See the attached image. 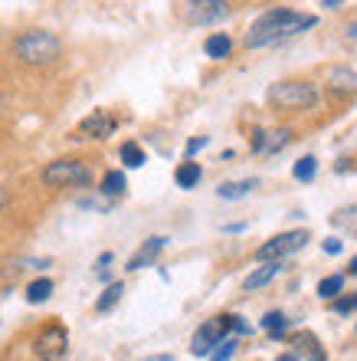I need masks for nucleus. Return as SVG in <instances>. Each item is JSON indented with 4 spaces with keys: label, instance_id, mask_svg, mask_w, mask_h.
<instances>
[{
    "label": "nucleus",
    "instance_id": "1",
    "mask_svg": "<svg viewBox=\"0 0 357 361\" xmlns=\"http://www.w3.org/2000/svg\"><path fill=\"white\" fill-rule=\"evenodd\" d=\"M315 23H318L315 13H299V10H289V7H273V10H265L263 17H256V23L246 30L243 47L246 49L279 47V43L299 37V33H305V30L315 27Z\"/></svg>",
    "mask_w": 357,
    "mask_h": 361
},
{
    "label": "nucleus",
    "instance_id": "2",
    "mask_svg": "<svg viewBox=\"0 0 357 361\" xmlns=\"http://www.w3.org/2000/svg\"><path fill=\"white\" fill-rule=\"evenodd\" d=\"M13 56L27 66H49L63 56V39L53 30H27L13 39Z\"/></svg>",
    "mask_w": 357,
    "mask_h": 361
},
{
    "label": "nucleus",
    "instance_id": "3",
    "mask_svg": "<svg viewBox=\"0 0 357 361\" xmlns=\"http://www.w3.org/2000/svg\"><path fill=\"white\" fill-rule=\"evenodd\" d=\"M269 105L282 109V112H301V109H311L318 102V89L311 82H301V79H282L275 82L269 92H265Z\"/></svg>",
    "mask_w": 357,
    "mask_h": 361
},
{
    "label": "nucleus",
    "instance_id": "4",
    "mask_svg": "<svg viewBox=\"0 0 357 361\" xmlns=\"http://www.w3.org/2000/svg\"><path fill=\"white\" fill-rule=\"evenodd\" d=\"M43 184L46 188H89L92 184V168L75 158H59L43 168Z\"/></svg>",
    "mask_w": 357,
    "mask_h": 361
},
{
    "label": "nucleus",
    "instance_id": "5",
    "mask_svg": "<svg viewBox=\"0 0 357 361\" xmlns=\"http://www.w3.org/2000/svg\"><path fill=\"white\" fill-rule=\"evenodd\" d=\"M230 13H233L230 0H184L180 7V20L190 27H213V23H223Z\"/></svg>",
    "mask_w": 357,
    "mask_h": 361
},
{
    "label": "nucleus",
    "instance_id": "6",
    "mask_svg": "<svg viewBox=\"0 0 357 361\" xmlns=\"http://www.w3.org/2000/svg\"><path fill=\"white\" fill-rule=\"evenodd\" d=\"M308 230H289V233H279V237L265 240L263 247L256 250V259L265 263V259H285L292 253H299V250L308 247Z\"/></svg>",
    "mask_w": 357,
    "mask_h": 361
},
{
    "label": "nucleus",
    "instance_id": "7",
    "mask_svg": "<svg viewBox=\"0 0 357 361\" xmlns=\"http://www.w3.org/2000/svg\"><path fill=\"white\" fill-rule=\"evenodd\" d=\"M33 348H37L39 361H56V358H63V355H66V348H69L66 325H63V322H46L43 329H39Z\"/></svg>",
    "mask_w": 357,
    "mask_h": 361
},
{
    "label": "nucleus",
    "instance_id": "8",
    "mask_svg": "<svg viewBox=\"0 0 357 361\" xmlns=\"http://www.w3.org/2000/svg\"><path fill=\"white\" fill-rule=\"evenodd\" d=\"M118 128V118H115L108 109H95L92 115H85L79 128H75V138H95V142H102L108 135H115Z\"/></svg>",
    "mask_w": 357,
    "mask_h": 361
},
{
    "label": "nucleus",
    "instance_id": "9",
    "mask_svg": "<svg viewBox=\"0 0 357 361\" xmlns=\"http://www.w3.org/2000/svg\"><path fill=\"white\" fill-rule=\"evenodd\" d=\"M220 338H226V332L220 329V322H216V319H210V322L200 325L197 332H194V338H190V355H197V358H207Z\"/></svg>",
    "mask_w": 357,
    "mask_h": 361
},
{
    "label": "nucleus",
    "instance_id": "10",
    "mask_svg": "<svg viewBox=\"0 0 357 361\" xmlns=\"http://www.w3.org/2000/svg\"><path fill=\"white\" fill-rule=\"evenodd\" d=\"M164 247H168V237H148L142 247H138V253L128 259V267L125 269H128V273H138V269H144V267H154Z\"/></svg>",
    "mask_w": 357,
    "mask_h": 361
},
{
    "label": "nucleus",
    "instance_id": "11",
    "mask_svg": "<svg viewBox=\"0 0 357 361\" xmlns=\"http://www.w3.org/2000/svg\"><path fill=\"white\" fill-rule=\"evenodd\" d=\"M292 142V132L289 128H275V132H253V152L256 154H275V152H282L285 145Z\"/></svg>",
    "mask_w": 357,
    "mask_h": 361
},
{
    "label": "nucleus",
    "instance_id": "12",
    "mask_svg": "<svg viewBox=\"0 0 357 361\" xmlns=\"http://www.w3.org/2000/svg\"><path fill=\"white\" fill-rule=\"evenodd\" d=\"M282 273V259H265L259 269H253V273L246 276V283L243 289L246 293H256V289H263V286H269L275 279V276Z\"/></svg>",
    "mask_w": 357,
    "mask_h": 361
},
{
    "label": "nucleus",
    "instance_id": "13",
    "mask_svg": "<svg viewBox=\"0 0 357 361\" xmlns=\"http://www.w3.org/2000/svg\"><path fill=\"white\" fill-rule=\"evenodd\" d=\"M292 345H295V355L305 358V361H328V355H325L321 342L311 332H295L292 335Z\"/></svg>",
    "mask_w": 357,
    "mask_h": 361
},
{
    "label": "nucleus",
    "instance_id": "14",
    "mask_svg": "<svg viewBox=\"0 0 357 361\" xmlns=\"http://www.w3.org/2000/svg\"><path fill=\"white\" fill-rule=\"evenodd\" d=\"M328 86L341 95H354L357 92V73L348 66H334L328 69Z\"/></svg>",
    "mask_w": 357,
    "mask_h": 361
},
{
    "label": "nucleus",
    "instance_id": "15",
    "mask_svg": "<svg viewBox=\"0 0 357 361\" xmlns=\"http://www.w3.org/2000/svg\"><path fill=\"white\" fill-rule=\"evenodd\" d=\"M200 178H203V168H200L194 158L180 161L177 171H174V180H177V188H184V190H194V188L200 184Z\"/></svg>",
    "mask_w": 357,
    "mask_h": 361
},
{
    "label": "nucleus",
    "instance_id": "16",
    "mask_svg": "<svg viewBox=\"0 0 357 361\" xmlns=\"http://www.w3.org/2000/svg\"><path fill=\"white\" fill-rule=\"evenodd\" d=\"M253 188H259V180H256V178H249V180H226V184H220V188H216V197L239 200V197H246Z\"/></svg>",
    "mask_w": 357,
    "mask_h": 361
},
{
    "label": "nucleus",
    "instance_id": "17",
    "mask_svg": "<svg viewBox=\"0 0 357 361\" xmlns=\"http://www.w3.org/2000/svg\"><path fill=\"white\" fill-rule=\"evenodd\" d=\"M203 53H207L210 59H226L233 53V39L226 37V33H210L207 43H203Z\"/></svg>",
    "mask_w": 357,
    "mask_h": 361
},
{
    "label": "nucleus",
    "instance_id": "18",
    "mask_svg": "<svg viewBox=\"0 0 357 361\" xmlns=\"http://www.w3.org/2000/svg\"><path fill=\"white\" fill-rule=\"evenodd\" d=\"M102 197H108V200H115V197H122L125 190H128V178H125V171H108L102 178Z\"/></svg>",
    "mask_w": 357,
    "mask_h": 361
},
{
    "label": "nucleus",
    "instance_id": "19",
    "mask_svg": "<svg viewBox=\"0 0 357 361\" xmlns=\"http://www.w3.org/2000/svg\"><path fill=\"white\" fill-rule=\"evenodd\" d=\"M122 295H125V283H108L105 293L99 295V302H95V312H112L115 305L122 302Z\"/></svg>",
    "mask_w": 357,
    "mask_h": 361
},
{
    "label": "nucleus",
    "instance_id": "20",
    "mask_svg": "<svg viewBox=\"0 0 357 361\" xmlns=\"http://www.w3.org/2000/svg\"><path fill=\"white\" fill-rule=\"evenodd\" d=\"M53 295V279H46V276H39V279H33V283L27 286V302L30 305H43Z\"/></svg>",
    "mask_w": 357,
    "mask_h": 361
},
{
    "label": "nucleus",
    "instance_id": "21",
    "mask_svg": "<svg viewBox=\"0 0 357 361\" xmlns=\"http://www.w3.org/2000/svg\"><path fill=\"white\" fill-rule=\"evenodd\" d=\"M118 158H122L125 168H144V161H148V154H144V148L138 142H125L118 148Z\"/></svg>",
    "mask_w": 357,
    "mask_h": 361
},
{
    "label": "nucleus",
    "instance_id": "22",
    "mask_svg": "<svg viewBox=\"0 0 357 361\" xmlns=\"http://www.w3.org/2000/svg\"><path fill=\"white\" fill-rule=\"evenodd\" d=\"M263 329L269 332V338H275V342H279V338H285L289 319H285V312H279V309H275V312H265L263 315Z\"/></svg>",
    "mask_w": 357,
    "mask_h": 361
},
{
    "label": "nucleus",
    "instance_id": "23",
    "mask_svg": "<svg viewBox=\"0 0 357 361\" xmlns=\"http://www.w3.org/2000/svg\"><path fill=\"white\" fill-rule=\"evenodd\" d=\"M331 224L338 230H344V233H357V204L354 207H341L334 217H331Z\"/></svg>",
    "mask_w": 357,
    "mask_h": 361
},
{
    "label": "nucleus",
    "instance_id": "24",
    "mask_svg": "<svg viewBox=\"0 0 357 361\" xmlns=\"http://www.w3.org/2000/svg\"><path fill=\"white\" fill-rule=\"evenodd\" d=\"M344 293V276L341 273H334V276H325L318 283V295L321 299H334V295H341Z\"/></svg>",
    "mask_w": 357,
    "mask_h": 361
},
{
    "label": "nucleus",
    "instance_id": "25",
    "mask_svg": "<svg viewBox=\"0 0 357 361\" xmlns=\"http://www.w3.org/2000/svg\"><path fill=\"white\" fill-rule=\"evenodd\" d=\"M292 174H295V180H315V174H318V161L311 158V154H305L301 161H295V168H292Z\"/></svg>",
    "mask_w": 357,
    "mask_h": 361
},
{
    "label": "nucleus",
    "instance_id": "26",
    "mask_svg": "<svg viewBox=\"0 0 357 361\" xmlns=\"http://www.w3.org/2000/svg\"><path fill=\"white\" fill-rule=\"evenodd\" d=\"M236 348H239L236 338H220V342L213 345V352L207 355V361H230L236 355Z\"/></svg>",
    "mask_w": 357,
    "mask_h": 361
},
{
    "label": "nucleus",
    "instance_id": "27",
    "mask_svg": "<svg viewBox=\"0 0 357 361\" xmlns=\"http://www.w3.org/2000/svg\"><path fill=\"white\" fill-rule=\"evenodd\" d=\"M331 309H334L338 315H354V312H357V293H341V295H334Z\"/></svg>",
    "mask_w": 357,
    "mask_h": 361
},
{
    "label": "nucleus",
    "instance_id": "28",
    "mask_svg": "<svg viewBox=\"0 0 357 361\" xmlns=\"http://www.w3.org/2000/svg\"><path fill=\"white\" fill-rule=\"evenodd\" d=\"M112 253H102V257L95 259V276L102 279V283H108V267H112Z\"/></svg>",
    "mask_w": 357,
    "mask_h": 361
},
{
    "label": "nucleus",
    "instance_id": "29",
    "mask_svg": "<svg viewBox=\"0 0 357 361\" xmlns=\"http://www.w3.org/2000/svg\"><path fill=\"white\" fill-rule=\"evenodd\" d=\"M207 142H210L207 135H200V138H190L187 148H184V154H187V158H194V154H197L200 148H207Z\"/></svg>",
    "mask_w": 357,
    "mask_h": 361
},
{
    "label": "nucleus",
    "instance_id": "30",
    "mask_svg": "<svg viewBox=\"0 0 357 361\" xmlns=\"http://www.w3.org/2000/svg\"><path fill=\"white\" fill-rule=\"evenodd\" d=\"M230 332H236V335H253V325L246 322L243 315H233V329Z\"/></svg>",
    "mask_w": 357,
    "mask_h": 361
},
{
    "label": "nucleus",
    "instance_id": "31",
    "mask_svg": "<svg viewBox=\"0 0 357 361\" xmlns=\"http://www.w3.org/2000/svg\"><path fill=\"white\" fill-rule=\"evenodd\" d=\"M321 250H325L328 257H338V253H341V240H325V243H321Z\"/></svg>",
    "mask_w": 357,
    "mask_h": 361
},
{
    "label": "nucleus",
    "instance_id": "32",
    "mask_svg": "<svg viewBox=\"0 0 357 361\" xmlns=\"http://www.w3.org/2000/svg\"><path fill=\"white\" fill-rule=\"evenodd\" d=\"M275 361H301V358H299V355H295V352H289V355H279V358H275Z\"/></svg>",
    "mask_w": 357,
    "mask_h": 361
},
{
    "label": "nucleus",
    "instance_id": "33",
    "mask_svg": "<svg viewBox=\"0 0 357 361\" xmlns=\"http://www.w3.org/2000/svg\"><path fill=\"white\" fill-rule=\"evenodd\" d=\"M144 361H174L170 355H154V358H144Z\"/></svg>",
    "mask_w": 357,
    "mask_h": 361
},
{
    "label": "nucleus",
    "instance_id": "34",
    "mask_svg": "<svg viewBox=\"0 0 357 361\" xmlns=\"http://www.w3.org/2000/svg\"><path fill=\"white\" fill-rule=\"evenodd\" d=\"M4 207H7V190L0 188V210H4Z\"/></svg>",
    "mask_w": 357,
    "mask_h": 361
},
{
    "label": "nucleus",
    "instance_id": "35",
    "mask_svg": "<svg viewBox=\"0 0 357 361\" xmlns=\"http://www.w3.org/2000/svg\"><path fill=\"white\" fill-rule=\"evenodd\" d=\"M348 273H351V276H357V257L348 263Z\"/></svg>",
    "mask_w": 357,
    "mask_h": 361
},
{
    "label": "nucleus",
    "instance_id": "36",
    "mask_svg": "<svg viewBox=\"0 0 357 361\" xmlns=\"http://www.w3.org/2000/svg\"><path fill=\"white\" fill-rule=\"evenodd\" d=\"M325 7H341V0H321Z\"/></svg>",
    "mask_w": 357,
    "mask_h": 361
},
{
    "label": "nucleus",
    "instance_id": "37",
    "mask_svg": "<svg viewBox=\"0 0 357 361\" xmlns=\"http://www.w3.org/2000/svg\"><path fill=\"white\" fill-rule=\"evenodd\" d=\"M348 33H351V39H357V23H351V30H348Z\"/></svg>",
    "mask_w": 357,
    "mask_h": 361
}]
</instances>
